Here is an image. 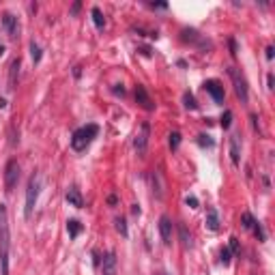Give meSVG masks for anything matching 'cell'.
<instances>
[{
    "instance_id": "cell-1",
    "label": "cell",
    "mask_w": 275,
    "mask_h": 275,
    "mask_svg": "<svg viewBox=\"0 0 275 275\" xmlns=\"http://www.w3.org/2000/svg\"><path fill=\"white\" fill-rule=\"evenodd\" d=\"M9 249H11V232H9V213L0 205V271L9 275Z\"/></svg>"
},
{
    "instance_id": "cell-2",
    "label": "cell",
    "mask_w": 275,
    "mask_h": 275,
    "mask_svg": "<svg viewBox=\"0 0 275 275\" xmlns=\"http://www.w3.org/2000/svg\"><path fill=\"white\" fill-rule=\"evenodd\" d=\"M97 134H99V127L93 125V123L76 129L73 136H71V148L78 151V153H80V151H86V146L97 138Z\"/></svg>"
},
{
    "instance_id": "cell-3",
    "label": "cell",
    "mask_w": 275,
    "mask_h": 275,
    "mask_svg": "<svg viewBox=\"0 0 275 275\" xmlns=\"http://www.w3.org/2000/svg\"><path fill=\"white\" fill-rule=\"evenodd\" d=\"M39 191H41V174L35 172V174L30 177V181H28V187H26V207H24V215L26 217H33L35 205L39 200Z\"/></svg>"
},
{
    "instance_id": "cell-4",
    "label": "cell",
    "mask_w": 275,
    "mask_h": 275,
    "mask_svg": "<svg viewBox=\"0 0 275 275\" xmlns=\"http://www.w3.org/2000/svg\"><path fill=\"white\" fill-rule=\"evenodd\" d=\"M228 76H230L232 84H234V93H237V97L243 101V104H247L249 93H247V80H245V76H243L239 69H234V67L228 69Z\"/></svg>"
},
{
    "instance_id": "cell-5",
    "label": "cell",
    "mask_w": 275,
    "mask_h": 275,
    "mask_svg": "<svg viewBox=\"0 0 275 275\" xmlns=\"http://www.w3.org/2000/svg\"><path fill=\"white\" fill-rule=\"evenodd\" d=\"M17 181H19V164L15 159H9L7 168H5V187H7V191H13Z\"/></svg>"
},
{
    "instance_id": "cell-6",
    "label": "cell",
    "mask_w": 275,
    "mask_h": 275,
    "mask_svg": "<svg viewBox=\"0 0 275 275\" xmlns=\"http://www.w3.org/2000/svg\"><path fill=\"white\" fill-rule=\"evenodd\" d=\"M148 134H151V127L148 123H142L140 125V131L136 134V140H134V146L138 153H144L146 151V144H148Z\"/></svg>"
},
{
    "instance_id": "cell-7",
    "label": "cell",
    "mask_w": 275,
    "mask_h": 275,
    "mask_svg": "<svg viewBox=\"0 0 275 275\" xmlns=\"http://www.w3.org/2000/svg\"><path fill=\"white\" fill-rule=\"evenodd\" d=\"M136 101H138V106H140V108H144L146 112L155 110V104H153V99L148 97L146 88L142 86V84H138V86H136Z\"/></svg>"
},
{
    "instance_id": "cell-8",
    "label": "cell",
    "mask_w": 275,
    "mask_h": 275,
    "mask_svg": "<svg viewBox=\"0 0 275 275\" xmlns=\"http://www.w3.org/2000/svg\"><path fill=\"white\" fill-rule=\"evenodd\" d=\"M159 234H161V241L170 245L172 243V219L168 215H161L159 217Z\"/></svg>"
},
{
    "instance_id": "cell-9",
    "label": "cell",
    "mask_w": 275,
    "mask_h": 275,
    "mask_svg": "<svg viewBox=\"0 0 275 275\" xmlns=\"http://www.w3.org/2000/svg\"><path fill=\"white\" fill-rule=\"evenodd\" d=\"M205 88H207V93L213 97L215 104H221L223 101V86L217 82V80H209V82H205Z\"/></svg>"
},
{
    "instance_id": "cell-10",
    "label": "cell",
    "mask_w": 275,
    "mask_h": 275,
    "mask_svg": "<svg viewBox=\"0 0 275 275\" xmlns=\"http://www.w3.org/2000/svg\"><path fill=\"white\" fill-rule=\"evenodd\" d=\"M101 275H116V254L108 252L104 256V264H101Z\"/></svg>"
},
{
    "instance_id": "cell-11",
    "label": "cell",
    "mask_w": 275,
    "mask_h": 275,
    "mask_svg": "<svg viewBox=\"0 0 275 275\" xmlns=\"http://www.w3.org/2000/svg\"><path fill=\"white\" fill-rule=\"evenodd\" d=\"M65 198H67V202L71 207H76V209H80L84 205V200H82V193H80V189L78 187H69L67 189V193H65Z\"/></svg>"
},
{
    "instance_id": "cell-12",
    "label": "cell",
    "mask_w": 275,
    "mask_h": 275,
    "mask_svg": "<svg viewBox=\"0 0 275 275\" xmlns=\"http://www.w3.org/2000/svg\"><path fill=\"white\" fill-rule=\"evenodd\" d=\"M230 159L234 166H239V159H241V140L239 136H230Z\"/></svg>"
},
{
    "instance_id": "cell-13",
    "label": "cell",
    "mask_w": 275,
    "mask_h": 275,
    "mask_svg": "<svg viewBox=\"0 0 275 275\" xmlns=\"http://www.w3.org/2000/svg\"><path fill=\"white\" fill-rule=\"evenodd\" d=\"M3 24H5V28H7L9 37H15V35H17V17H15L13 13H5V15H3Z\"/></svg>"
},
{
    "instance_id": "cell-14",
    "label": "cell",
    "mask_w": 275,
    "mask_h": 275,
    "mask_svg": "<svg viewBox=\"0 0 275 275\" xmlns=\"http://www.w3.org/2000/svg\"><path fill=\"white\" fill-rule=\"evenodd\" d=\"M19 58H13V63H11V67H9V88H15V82H17V76H19Z\"/></svg>"
},
{
    "instance_id": "cell-15",
    "label": "cell",
    "mask_w": 275,
    "mask_h": 275,
    "mask_svg": "<svg viewBox=\"0 0 275 275\" xmlns=\"http://www.w3.org/2000/svg\"><path fill=\"white\" fill-rule=\"evenodd\" d=\"M207 228L215 232L219 228V217H217V211L215 209H209L207 211Z\"/></svg>"
},
{
    "instance_id": "cell-16",
    "label": "cell",
    "mask_w": 275,
    "mask_h": 275,
    "mask_svg": "<svg viewBox=\"0 0 275 275\" xmlns=\"http://www.w3.org/2000/svg\"><path fill=\"white\" fill-rule=\"evenodd\" d=\"M67 232H69L71 239H76L78 234L82 232V223H80L78 219H69V221H67Z\"/></svg>"
},
{
    "instance_id": "cell-17",
    "label": "cell",
    "mask_w": 275,
    "mask_h": 275,
    "mask_svg": "<svg viewBox=\"0 0 275 275\" xmlns=\"http://www.w3.org/2000/svg\"><path fill=\"white\" fill-rule=\"evenodd\" d=\"M179 237H181V243H183V247H185V249H189V247H191V234L187 232V228L183 226V223L179 226Z\"/></svg>"
},
{
    "instance_id": "cell-18",
    "label": "cell",
    "mask_w": 275,
    "mask_h": 275,
    "mask_svg": "<svg viewBox=\"0 0 275 275\" xmlns=\"http://www.w3.org/2000/svg\"><path fill=\"white\" fill-rule=\"evenodd\" d=\"M93 22H95L97 28H104L106 26V17H104V13H101L99 7H93Z\"/></svg>"
},
{
    "instance_id": "cell-19",
    "label": "cell",
    "mask_w": 275,
    "mask_h": 275,
    "mask_svg": "<svg viewBox=\"0 0 275 275\" xmlns=\"http://www.w3.org/2000/svg\"><path fill=\"white\" fill-rule=\"evenodd\" d=\"M183 106H185L187 110H196V108H198L196 97H193L191 93H185V95H183Z\"/></svg>"
},
{
    "instance_id": "cell-20",
    "label": "cell",
    "mask_w": 275,
    "mask_h": 275,
    "mask_svg": "<svg viewBox=\"0 0 275 275\" xmlns=\"http://www.w3.org/2000/svg\"><path fill=\"white\" fill-rule=\"evenodd\" d=\"M241 223H243V228H245V230H252L254 223H256V219H254L249 213H243V215H241Z\"/></svg>"
},
{
    "instance_id": "cell-21",
    "label": "cell",
    "mask_w": 275,
    "mask_h": 275,
    "mask_svg": "<svg viewBox=\"0 0 275 275\" xmlns=\"http://www.w3.org/2000/svg\"><path fill=\"white\" fill-rule=\"evenodd\" d=\"M30 56H33L35 63H39V60H41V47H39L35 41L30 43Z\"/></svg>"
},
{
    "instance_id": "cell-22",
    "label": "cell",
    "mask_w": 275,
    "mask_h": 275,
    "mask_svg": "<svg viewBox=\"0 0 275 275\" xmlns=\"http://www.w3.org/2000/svg\"><path fill=\"white\" fill-rule=\"evenodd\" d=\"M179 144H181V134H179V131H172V134H170V148L177 151Z\"/></svg>"
},
{
    "instance_id": "cell-23",
    "label": "cell",
    "mask_w": 275,
    "mask_h": 275,
    "mask_svg": "<svg viewBox=\"0 0 275 275\" xmlns=\"http://www.w3.org/2000/svg\"><path fill=\"white\" fill-rule=\"evenodd\" d=\"M114 223H116V230H118L120 234H123V237H127V221H125L123 217H118Z\"/></svg>"
},
{
    "instance_id": "cell-24",
    "label": "cell",
    "mask_w": 275,
    "mask_h": 275,
    "mask_svg": "<svg viewBox=\"0 0 275 275\" xmlns=\"http://www.w3.org/2000/svg\"><path fill=\"white\" fill-rule=\"evenodd\" d=\"M230 256H232V252H230L228 247H223V249L219 252V260H221V264H230Z\"/></svg>"
},
{
    "instance_id": "cell-25",
    "label": "cell",
    "mask_w": 275,
    "mask_h": 275,
    "mask_svg": "<svg viewBox=\"0 0 275 275\" xmlns=\"http://www.w3.org/2000/svg\"><path fill=\"white\" fill-rule=\"evenodd\" d=\"M230 120H232V112L226 110V112H223V116H221V127L228 129V127H230Z\"/></svg>"
},
{
    "instance_id": "cell-26",
    "label": "cell",
    "mask_w": 275,
    "mask_h": 275,
    "mask_svg": "<svg viewBox=\"0 0 275 275\" xmlns=\"http://www.w3.org/2000/svg\"><path fill=\"white\" fill-rule=\"evenodd\" d=\"M198 144H200V146H209V148H211L213 144H215V142H213L209 136H198Z\"/></svg>"
},
{
    "instance_id": "cell-27",
    "label": "cell",
    "mask_w": 275,
    "mask_h": 275,
    "mask_svg": "<svg viewBox=\"0 0 275 275\" xmlns=\"http://www.w3.org/2000/svg\"><path fill=\"white\" fill-rule=\"evenodd\" d=\"M228 249H230L232 254H237V252H239V241H237V239H234V237L230 239V247H228Z\"/></svg>"
},
{
    "instance_id": "cell-28",
    "label": "cell",
    "mask_w": 275,
    "mask_h": 275,
    "mask_svg": "<svg viewBox=\"0 0 275 275\" xmlns=\"http://www.w3.org/2000/svg\"><path fill=\"white\" fill-rule=\"evenodd\" d=\"M185 202H187V205H189L191 209H196V207H198V200L193 198V196H187V198H185Z\"/></svg>"
},
{
    "instance_id": "cell-29",
    "label": "cell",
    "mask_w": 275,
    "mask_h": 275,
    "mask_svg": "<svg viewBox=\"0 0 275 275\" xmlns=\"http://www.w3.org/2000/svg\"><path fill=\"white\" fill-rule=\"evenodd\" d=\"M267 58H269V60L273 58V45H269V47H267Z\"/></svg>"
},
{
    "instance_id": "cell-30",
    "label": "cell",
    "mask_w": 275,
    "mask_h": 275,
    "mask_svg": "<svg viewBox=\"0 0 275 275\" xmlns=\"http://www.w3.org/2000/svg\"><path fill=\"white\" fill-rule=\"evenodd\" d=\"M80 11V3H76L73 7H71V13H78Z\"/></svg>"
},
{
    "instance_id": "cell-31",
    "label": "cell",
    "mask_w": 275,
    "mask_h": 275,
    "mask_svg": "<svg viewBox=\"0 0 275 275\" xmlns=\"http://www.w3.org/2000/svg\"><path fill=\"white\" fill-rule=\"evenodd\" d=\"M3 52H5V47H3V45H0V56H3Z\"/></svg>"
},
{
    "instance_id": "cell-32",
    "label": "cell",
    "mask_w": 275,
    "mask_h": 275,
    "mask_svg": "<svg viewBox=\"0 0 275 275\" xmlns=\"http://www.w3.org/2000/svg\"><path fill=\"white\" fill-rule=\"evenodd\" d=\"M159 275H168V273H159Z\"/></svg>"
}]
</instances>
